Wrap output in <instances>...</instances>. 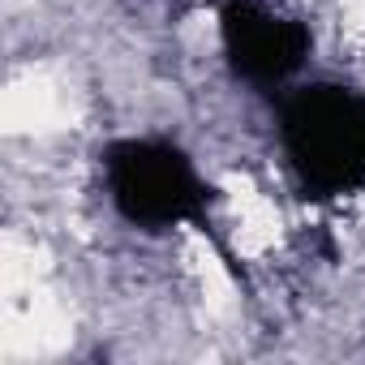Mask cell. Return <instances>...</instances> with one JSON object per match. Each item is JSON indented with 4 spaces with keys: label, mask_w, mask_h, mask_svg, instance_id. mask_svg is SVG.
<instances>
[{
    "label": "cell",
    "mask_w": 365,
    "mask_h": 365,
    "mask_svg": "<svg viewBox=\"0 0 365 365\" xmlns=\"http://www.w3.org/2000/svg\"><path fill=\"white\" fill-rule=\"evenodd\" d=\"M220 31L232 73L254 86H279L309 56V31L297 18L275 14L258 0H228Z\"/></svg>",
    "instance_id": "cell-3"
},
{
    "label": "cell",
    "mask_w": 365,
    "mask_h": 365,
    "mask_svg": "<svg viewBox=\"0 0 365 365\" xmlns=\"http://www.w3.org/2000/svg\"><path fill=\"white\" fill-rule=\"evenodd\" d=\"M103 172L116 211L146 232H163L172 224L198 220L207 207V185L194 163L168 142L129 138L103 150Z\"/></svg>",
    "instance_id": "cell-2"
},
{
    "label": "cell",
    "mask_w": 365,
    "mask_h": 365,
    "mask_svg": "<svg viewBox=\"0 0 365 365\" xmlns=\"http://www.w3.org/2000/svg\"><path fill=\"white\" fill-rule=\"evenodd\" d=\"M284 155L309 198L365 185V99L348 86H301L279 112Z\"/></svg>",
    "instance_id": "cell-1"
}]
</instances>
